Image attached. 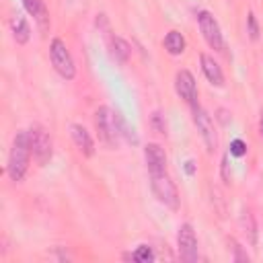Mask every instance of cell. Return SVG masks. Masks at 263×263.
Returning <instances> with one entry per match:
<instances>
[{"label":"cell","mask_w":263,"mask_h":263,"mask_svg":"<svg viewBox=\"0 0 263 263\" xmlns=\"http://www.w3.org/2000/svg\"><path fill=\"white\" fill-rule=\"evenodd\" d=\"M95 127L97 134L101 138L103 144H107L109 148H117L119 146V138L127 136V127L125 121L121 119L119 113H113L109 107H99L95 113Z\"/></svg>","instance_id":"1"},{"label":"cell","mask_w":263,"mask_h":263,"mask_svg":"<svg viewBox=\"0 0 263 263\" xmlns=\"http://www.w3.org/2000/svg\"><path fill=\"white\" fill-rule=\"evenodd\" d=\"M29 156H31L29 132L27 129H21V132H16V136L12 140L10 154H8V164H6L8 177L12 181H16V183L23 181V177L27 173V166H29Z\"/></svg>","instance_id":"2"},{"label":"cell","mask_w":263,"mask_h":263,"mask_svg":"<svg viewBox=\"0 0 263 263\" xmlns=\"http://www.w3.org/2000/svg\"><path fill=\"white\" fill-rule=\"evenodd\" d=\"M27 132H29V144H31V154H33V158H35L37 164H41V166L47 164V162L51 160V152H53L49 132H47L43 125H39V123H33Z\"/></svg>","instance_id":"3"},{"label":"cell","mask_w":263,"mask_h":263,"mask_svg":"<svg viewBox=\"0 0 263 263\" xmlns=\"http://www.w3.org/2000/svg\"><path fill=\"white\" fill-rule=\"evenodd\" d=\"M49 58H51V64H53L55 72H58L64 80H72V78L76 76L74 60H72V55H70L66 43H64L60 37L51 39V43H49Z\"/></svg>","instance_id":"4"},{"label":"cell","mask_w":263,"mask_h":263,"mask_svg":"<svg viewBox=\"0 0 263 263\" xmlns=\"http://www.w3.org/2000/svg\"><path fill=\"white\" fill-rule=\"evenodd\" d=\"M150 187H152L154 197H156L160 203H164V205L171 208V210H177V208H179V193H177V187H175L173 181L166 177V173L150 175Z\"/></svg>","instance_id":"5"},{"label":"cell","mask_w":263,"mask_h":263,"mask_svg":"<svg viewBox=\"0 0 263 263\" xmlns=\"http://www.w3.org/2000/svg\"><path fill=\"white\" fill-rule=\"evenodd\" d=\"M197 25H199V31H201L205 43L212 49L222 51L224 49V39H222V31H220L218 21L208 10H201V12H197Z\"/></svg>","instance_id":"6"},{"label":"cell","mask_w":263,"mask_h":263,"mask_svg":"<svg viewBox=\"0 0 263 263\" xmlns=\"http://www.w3.org/2000/svg\"><path fill=\"white\" fill-rule=\"evenodd\" d=\"M193 109V123L208 148V152H214V148L218 146V138H216V129H214V123H212V117L208 115L205 109H201L199 105L191 107Z\"/></svg>","instance_id":"7"},{"label":"cell","mask_w":263,"mask_h":263,"mask_svg":"<svg viewBox=\"0 0 263 263\" xmlns=\"http://www.w3.org/2000/svg\"><path fill=\"white\" fill-rule=\"evenodd\" d=\"M177 249H179V257L187 263L197 261V238L193 232V226L189 222L179 226L177 232Z\"/></svg>","instance_id":"8"},{"label":"cell","mask_w":263,"mask_h":263,"mask_svg":"<svg viewBox=\"0 0 263 263\" xmlns=\"http://www.w3.org/2000/svg\"><path fill=\"white\" fill-rule=\"evenodd\" d=\"M175 90L189 107L197 105V84L189 70H179L175 74Z\"/></svg>","instance_id":"9"},{"label":"cell","mask_w":263,"mask_h":263,"mask_svg":"<svg viewBox=\"0 0 263 263\" xmlns=\"http://www.w3.org/2000/svg\"><path fill=\"white\" fill-rule=\"evenodd\" d=\"M144 158H146V166H148L150 175L166 173V154L160 144H154V142L148 144L144 148Z\"/></svg>","instance_id":"10"},{"label":"cell","mask_w":263,"mask_h":263,"mask_svg":"<svg viewBox=\"0 0 263 263\" xmlns=\"http://www.w3.org/2000/svg\"><path fill=\"white\" fill-rule=\"evenodd\" d=\"M70 136H72L76 148H78L84 156H92V154H95V142H92V138H90V134L86 132L84 125L72 123V125H70Z\"/></svg>","instance_id":"11"},{"label":"cell","mask_w":263,"mask_h":263,"mask_svg":"<svg viewBox=\"0 0 263 263\" xmlns=\"http://www.w3.org/2000/svg\"><path fill=\"white\" fill-rule=\"evenodd\" d=\"M199 62H201V70H203L205 78H208L214 86H222V84H224V74H222L220 64H218L212 55H208V53H201V55H199Z\"/></svg>","instance_id":"12"},{"label":"cell","mask_w":263,"mask_h":263,"mask_svg":"<svg viewBox=\"0 0 263 263\" xmlns=\"http://www.w3.org/2000/svg\"><path fill=\"white\" fill-rule=\"evenodd\" d=\"M23 6H25V10L39 23L41 29H47L49 16H47V8H45V2H43V0H23Z\"/></svg>","instance_id":"13"},{"label":"cell","mask_w":263,"mask_h":263,"mask_svg":"<svg viewBox=\"0 0 263 263\" xmlns=\"http://www.w3.org/2000/svg\"><path fill=\"white\" fill-rule=\"evenodd\" d=\"M10 27H12V37H14V41H16L18 45H25V43L29 41V37H31V27H29L27 18L16 14V16L12 18Z\"/></svg>","instance_id":"14"},{"label":"cell","mask_w":263,"mask_h":263,"mask_svg":"<svg viewBox=\"0 0 263 263\" xmlns=\"http://www.w3.org/2000/svg\"><path fill=\"white\" fill-rule=\"evenodd\" d=\"M109 49H111V55L119 62V64H125L129 60V53H132V47L125 39L121 37H111L109 39Z\"/></svg>","instance_id":"15"},{"label":"cell","mask_w":263,"mask_h":263,"mask_svg":"<svg viewBox=\"0 0 263 263\" xmlns=\"http://www.w3.org/2000/svg\"><path fill=\"white\" fill-rule=\"evenodd\" d=\"M164 49L171 53V55H181L185 51V37L179 33V31H168L166 37H164Z\"/></svg>","instance_id":"16"},{"label":"cell","mask_w":263,"mask_h":263,"mask_svg":"<svg viewBox=\"0 0 263 263\" xmlns=\"http://www.w3.org/2000/svg\"><path fill=\"white\" fill-rule=\"evenodd\" d=\"M240 222H242V228H245V232H247V236H249V242L255 247V245H257V224H255V218H253L251 210H242Z\"/></svg>","instance_id":"17"},{"label":"cell","mask_w":263,"mask_h":263,"mask_svg":"<svg viewBox=\"0 0 263 263\" xmlns=\"http://www.w3.org/2000/svg\"><path fill=\"white\" fill-rule=\"evenodd\" d=\"M129 259H134V261H138V263H150V261H154L156 259V255H154V251L148 247V245H140L132 255H127Z\"/></svg>","instance_id":"18"},{"label":"cell","mask_w":263,"mask_h":263,"mask_svg":"<svg viewBox=\"0 0 263 263\" xmlns=\"http://www.w3.org/2000/svg\"><path fill=\"white\" fill-rule=\"evenodd\" d=\"M247 33H249V37L253 41L259 39V25H257V18H255L253 10H249V14H247Z\"/></svg>","instance_id":"19"},{"label":"cell","mask_w":263,"mask_h":263,"mask_svg":"<svg viewBox=\"0 0 263 263\" xmlns=\"http://www.w3.org/2000/svg\"><path fill=\"white\" fill-rule=\"evenodd\" d=\"M150 121H152V127H154V132H158V134H166V125H164V119H162L160 111H154Z\"/></svg>","instance_id":"20"},{"label":"cell","mask_w":263,"mask_h":263,"mask_svg":"<svg viewBox=\"0 0 263 263\" xmlns=\"http://www.w3.org/2000/svg\"><path fill=\"white\" fill-rule=\"evenodd\" d=\"M230 154H232V156H245V154H247V144H245L242 140H238V138L232 140V142H230Z\"/></svg>","instance_id":"21"},{"label":"cell","mask_w":263,"mask_h":263,"mask_svg":"<svg viewBox=\"0 0 263 263\" xmlns=\"http://www.w3.org/2000/svg\"><path fill=\"white\" fill-rule=\"evenodd\" d=\"M228 242L232 245V251H234V261H240V263H249V255H247V253H242L240 245H238L234 238H228Z\"/></svg>","instance_id":"22"},{"label":"cell","mask_w":263,"mask_h":263,"mask_svg":"<svg viewBox=\"0 0 263 263\" xmlns=\"http://www.w3.org/2000/svg\"><path fill=\"white\" fill-rule=\"evenodd\" d=\"M185 171H187V175H193V173H195V166H193V160H187V162H185Z\"/></svg>","instance_id":"23"},{"label":"cell","mask_w":263,"mask_h":263,"mask_svg":"<svg viewBox=\"0 0 263 263\" xmlns=\"http://www.w3.org/2000/svg\"><path fill=\"white\" fill-rule=\"evenodd\" d=\"M259 136L263 138V111H261V117H259Z\"/></svg>","instance_id":"24"}]
</instances>
